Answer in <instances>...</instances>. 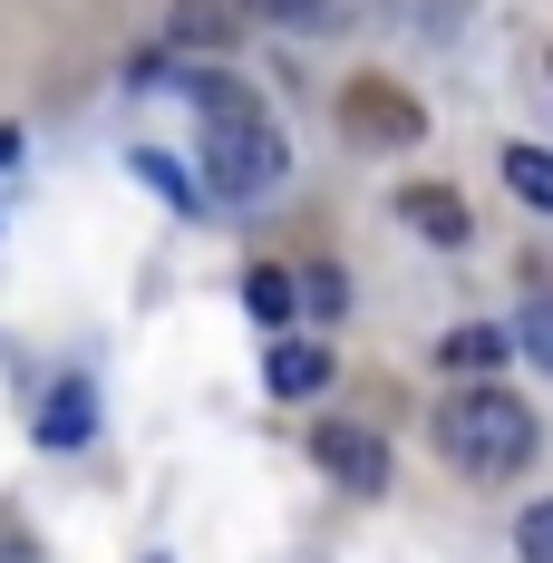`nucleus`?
I'll use <instances>...</instances> for the list:
<instances>
[{
    "label": "nucleus",
    "mask_w": 553,
    "mask_h": 563,
    "mask_svg": "<svg viewBox=\"0 0 553 563\" xmlns=\"http://www.w3.org/2000/svg\"><path fill=\"white\" fill-rule=\"evenodd\" d=\"M185 88H195V117H204V195L214 205H263L281 185V166H291L273 108L243 78H223V68H195Z\"/></svg>",
    "instance_id": "nucleus-1"
},
{
    "label": "nucleus",
    "mask_w": 553,
    "mask_h": 563,
    "mask_svg": "<svg viewBox=\"0 0 553 563\" xmlns=\"http://www.w3.org/2000/svg\"><path fill=\"white\" fill-rule=\"evenodd\" d=\"M428 438H438V456L466 476V486H505V476H524V466H534V438H544V428H534V408H524L515 389L466 379V389L438 408V428H428Z\"/></svg>",
    "instance_id": "nucleus-2"
},
{
    "label": "nucleus",
    "mask_w": 553,
    "mask_h": 563,
    "mask_svg": "<svg viewBox=\"0 0 553 563\" xmlns=\"http://www.w3.org/2000/svg\"><path fill=\"white\" fill-rule=\"evenodd\" d=\"M311 466L340 496H388V438H369L360 418H311Z\"/></svg>",
    "instance_id": "nucleus-3"
},
{
    "label": "nucleus",
    "mask_w": 553,
    "mask_h": 563,
    "mask_svg": "<svg viewBox=\"0 0 553 563\" xmlns=\"http://www.w3.org/2000/svg\"><path fill=\"white\" fill-rule=\"evenodd\" d=\"M243 30H253V0H175L166 30H156V49L166 58H233Z\"/></svg>",
    "instance_id": "nucleus-4"
},
{
    "label": "nucleus",
    "mask_w": 553,
    "mask_h": 563,
    "mask_svg": "<svg viewBox=\"0 0 553 563\" xmlns=\"http://www.w3.org/2000/svg\"><path fill=\"white\" fill-rule=\"evenodd\" d=\"M340 117H350L360 146H418V136H428V108H418L408 88H388V78H350Z\"/></svg>",
    "instance_id": "nucleus-5"
},
{
    "label": "nucleus",
    "mask_w": 553,
    "mask_h": 563,
    "mask_svg": "<svg viewBox=\"0 0 553 563\" xmlns=\"http://www.w3.org/2000/svg\"><path fill=\"white\" fill-rule=\"evenodd\" d=\"M331 340H273V350H263V389L273 398H321L331 389Z\"/></svg>",
    "instance_id": "nucleus-6"
},
{
    "label": "nucleus",
    "mask_w": 553,
    "mask_h": 563,
    "mask_svg": "<svg viewBox=\"0 0 553 563\" xmlns=\"http://www.w3.org/2000/svg\"><path fill=\"white\" fill-rule=\"evenodd\" d=\"M398 224L418 233V243H438V253H456V243H466V195H446V185H408V195H398Z\"/></svg>",
    "instance_id": "nucleus-7"
},
{
    "label": "nucleus",
    "mask_w": 553,
    "mask_h": 563,
    "mask_svg": "<svg viewBox=\"0 0 553 563\" xmlns=\"http://www.w3.org/2000/svg\"><path fill=\"white\" fill-rule=\"evenodd\" d=\"M88 428H98V389L88 379H58L49 389V408H40V448H88Z\"/></svg>",
    "instance_id": "nucleus-8"
},
{
    "label": "nucleus",
    "mask_w": 553,
    "mask_h": 563,
    "mask_svg": "<svg viewBox=\"0 0 553 563\" xmlns=\"http://www.w3.org/2000/svg\"><path fill=\"white\" fill-rule=\"evenodd\" d=\"M438 360L456 369V379H496V360H505V331H486V321H456V331L438 340Z\"/></svg>",
    "instance_id": "nucleus-9"
},
{
    "label": "nucleus",
    "mask_w": 553,
    "mask_h": 563,
    "mask_svg": "<svg viewBox=\"0 0 553 563\" xmlns=\"http://www.w3.org/2000/svg\"><path fill=\"white\" fill-rule=\"evenodd\" d=\"M243 311H253V321H291V311H301V273H273V263H263V273H243Z\"/></svg>",
    "instance_id": "nucleus-10"
},
{
    "label": "nucleus",
    "mask_w": 553,
    "mask_h": 563,
    "mask_svg": "<svg viewBox=\"0 0 553 563\" xmlns=\"http://www.w3.org/2000/svg\"><path fill=\"white\" fill-rule=\"evenodd\" d=\"M505 185L553 224V146H505Z\"/></svg>",
    "instance_id": "nucleus-11"
},
{
    "label": "nucleus",
    "mask_w": 553,
    "mask_h": 563,
    "mask_svg": "<svg viewBox=\"0 0 553 563\" xmlns=\"http://www.w3.org/2000/svg\"><path fill=\"white\" fill-rule=\"evenodd\" d=\"M136 175H146V185H156V195H166L175 214H204V185H195V175L175 166V156H156V146H136Z\"/></svg>",
    "instance_id": "nucleus-12"
},
{
    "label": "nucleus",
    "mask_w": 553,
    "mask_h": 563,
    "mask_svg": "<svg viewBox=\"0 0 553 563\" xmlns=\"http://www.w3.org/2000/svg\"><path fill=\"white\" fill-rule=\"evenodd\" d=\"M301 301H311L321 321H340V311H350V273H340V263H311V273H301Z\"/></svg>",
    "instance_id": "nucleus-13"
},
{
    "label": "nucleus",
    "mask_w": 553,
    "mask_h": 563,
    "mask_svg": "<svg viewBox=\"0 0 553 563\" xmlns=\"http://www.w3.org/2000/svg\"><path fill=\"white\" fill-rule=\"evenodd\" d=\"M515 554H524V563H553V496L515 515Z\"/></svg>",
    "instance_id": "nucleus-14"
},
{
    "label": "nucleus",
    "mask_w": 553,
    "mask_h": 563,
    "mask_svg": "<svg viewBox=\"0 0 553 563\" xmlns=\"http://www.w3.org/2000/svg\"><path fill=\"white\" fill-rule=\"evenodd\" d=\"M340 0H253V20H273V30H321Z\"/></svg>",
    "instance_id": "nucleus-15"
},
{
    "label": "nucleus",
    "mask_w": 553,
    "mask_h": 563,
    "mask_svg": "<svg viewBox=\"0 0 553 563\" xmlns=\"http://www.w3.org/2000/svg\"><path fill=\"white\" fill-rule=\"evenodd\" d=\"M524 350H534V360H553V301H534V311H524Z\"/></svg>",
    "instance_id": "nucleus-16"
},
{
    "label": "nucleus",
    "mask_w": 553,
    "mask_h": 563,
    "mask_svg": "<svg viewBox=\"0 0 553 563\" xmlns=\"http://www.w3.org/2000/svg\"><path fill=\"white\" fill-rule=\"evenodd\" d=\"M20 166V126H0V175Z\"/></svg>",
    "instance_id": "nucleus-17"
},
{
    "label": "nucleus",
    "mask_w": 553,
    "mask_h": 563,
    "mask_svg": "<svg viewBox=\"0 0 553 563\" xmlns=\"http://www.w3.org/2000/svg\"><path fill=\"white\" fill-rule=\"evenodd\" d=\"M146 563H166V554H146Z\"/></svg>",
    "instance_id": "nucleus-18"
}]
</instances>
